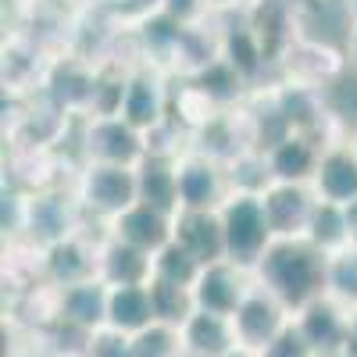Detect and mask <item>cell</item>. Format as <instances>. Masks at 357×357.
<instances>
[{
    "label": "cell",
    "mask_w": 357,
    "mask_h": 357,
    "mask_svg": "<svg viewBox=\"0 0 357 357\" xmlns=\"http://www.w3.org/2000/svg\"><path fill=\"white\" fill-rule=\"evenodd\" d=\"M257 268L264 289L293 311H304L329 289V257L304 240H275Z\"/></svg>",
    "instance_id": "obj_1"
},
{
    "label": "cell",
    "mask_w": 357,
    "mask_h": 357,
    "mask_svg": "<svg viewBox=\"0 0 357 357\" xmlns=\"http://www.w3.org/2000/svg\"><path fill=\"white\" fill-rule=\"evenodd\" d=\"M222 225H225V250L236 268H250L264 261L268 247H272V225H268L261 197L236 193L222 211Z\"/></svg>",
    "instance_id": "obj_2"
},
{
    "label": "cell",
    "mask_w": 357,
    "mask_h": 357,
    "mask_svg": "<svg viewBox=\"0 0 357 357\" xmlns=\"http://www.w3.org/2000/svg\"><path fill=\"white\" fill-rule=\"evenodd\" d=\"M286 304L279 301L275 293L268 289H250V296L243 301V307L232 314V325H236V336H240V347L243 350H254L261 354L275 336H282L289 329V318H286Z\"/></svg>",
    "instance_id": "obj_3"
},
{
    "label": "cell",
    "mask_w": 357,
    "mask_h": 357,
    "mask_svg": "<svg viewBox=\"0 0 357 357\" xmlns=\"http://www.w3.org/2000/svg\"><path fill=\"white\" fill-rule=\"evenodd\" d=\"M82 197L89 207L107 215H126L129 207L139 204V175L118 165H89L82 178Z\"/></svg>",
    "instance_id": "obj_4"
},
{
    "label": "cell",
    "mask_w": 357,
    "mask_h": 357,
    "mask_svg": "<svg viewBox=\"0 0 357 357\" xmlns=\"http://www.w3.org/2000/svg\"><path fill=\"white\" fill-rule=\"evenodd\" d=\"M250 296L240 268L232 261H218V264H207L197 286H193V301H197V311H211V314H225L232 318L236 311L243 307V301Z\"/></svg>",
    "instance_id": "obj_5"
},
{
    "label": "cell",
    "mask_w": 357,
    "mask_h": 357,
    "mask_svg": "<svg viewBox=\"0 0 357 357\" xmlns=\"http://www.w3.org/2000/svg\"><path fill=\"white\" fill-rule=\"evenodd\" d=\"M86 154L93 158V165L129 168L143 158V139L126 118H97L86 132Z\"/></svg>",
    "instance_id": "obj_6"
},
{
    "label": "cell",
    "mask_w": 357,
    "mask_h": 357,
    "mask_svg": "<svg viewBox=\"0 0 357 357\" xmlns=\"http://www.w3.org/2000/svg\"><path fill=\"white\" fill-rule=\"evenodd\" d=\"M264 215L272 225V236L279 240H296L301 232H311V218H314V200L296 186V183H279L264 197Z\"/></svg>",
    "instance_id": "obj_7"
},
{
    "label": "cell",
    "mask_w": 357,
    "mask_h": 357,
    "mask_svg": "<svg viewBox=\"0 0 357 357\" xmlns=\"http://www.w3.org/2000/svg\"><path fill=\"white\" fill-rule=\"evenodd\" d=\"M107 301H111V286L104 279L68 286L57 296V318H61V325H75L82 333H100L107 329Z\"/></svg>",
    "instance_id": "obj_8"
},
{
    "label": "cell",
    "mask_w": 357,
    "mask_h": 357,
    "mask_svg": "<svg viewBox=\"0 0 357 357\" xmlns=\"http://www.w3.org/2000/svg\"><path fill=\"white\" fill-rule=\"evenodd\" d=\"M296 329L304 333V340L311 343V350L318 357H336L343 350V340H347V329H350V314H343L340 304L321 296V301H314L301 311Z\"/></svg>",
    "instance_id": "obj_9"
},
{
    "label": "cell",
    "mask_w": 357,
    "mask_h": 357,
    "mask_svg": "<svg viewBox=\"0 0 357 357\" xmlns=\"http://www.w3.org/2000/svg\"><path fill=\"white\" fill-rule=\"evenodd\" d=\"M175 243H183L204 268L229 257L225 250V225L215 211H183L175 225Z\"/></svg>",
    "instance_id": "obj_10"
},
{
    "label": "cell",
    "mask_w": 357,
    "mask_h": 357,
    "mask_svg": "<svg viewBox=\"0 0 357 357\" xmlns=\"http://www.w3.org/2000/svg\"><path fill=\"white\" fill-rule=\"evenodd\" d=\"M240 347L236 325L225 314L193 311V318L183 325V350L186 357H225Z\"/></svg>",
    "instance_id": "obj_11"
},
{
    "label": "cell",
    "mask_w": 357,
    "mask_h": 357,
    "mask_svg": "<svg viewBox=\"0 0 357 357\" xmlns=\"http://www.w3.org/2000/svg\"><path fill=\"white\" fill-rule=\"evenodd\" d=\"M158 321L151 286H111L107 301V329H118L126 336H136L143 329H151Z\"/></svg>",
    "instance_id": "obj_12"
},
{
    "label": "cell",
    "mask_w": 357,
    "mask_h": 357,
    "mask_svg": "<svg viewBox=\"0 0 357 357\" xmlns=\"http://www.w3.org/2000/svg\"><path fill=\"white\" fill-rule=\"evenodd\" d=\"M114 232H118V240H122V243L139 247L146 254H158V250H165L172 243L168 215L154 211V207H146V204H136V207H129L126 215H118Z\"/></svg>",
    "instance_id": "obj_13"
},
{
    "label": "cell",
    "mask_w": 357,
    "mask_h": 357,
    "mask_svg": "<svg viewBox=\"0 0 357 357\" xmlns=\"http://www.w3.org/2000/svg\"><path fill=\"white\" fill-rule=\"evenodd\" d=\"M100 279L107 286H151L154 257L146 250H139V247H129L122 240H114L100 257Z\"/></svg>",
    "instance_id": "obj_14"
},
{
    "label": "cell",
    "mask_w": 357,
    "mask_h": 357,
    "mask_svg": "<svg viewBox=\"0 0 357 357\" xmlns=\"http://www.w3.org/2000/svg\"><path fill=\"white\" fill-rule=\"evenodd\" d=\"M318 197L321 204L350 207L357 204V154L350 151H333L318 165Z\"/></svg>",
    "instance_id": "obj_15"
},
{
    "label": "cell",
    "mask_w": 357,
    "mask_h": 357,
    "mask_svg": "<svg viewBox=\"0 0 357 357\" xmlns=\"http://www.w3.org/2000/svg\"><path fill=\"white\" fill-rule=\"evenodd\" d=\"M222 197V175L211 161L193 158L178 168V204L183 211H211Z\"/></svg>",
    "instance_id": "obj_16"
},
{
    "label": "cell",
    "mask_w": 357,
    "mask_h": 357,
    "mask_svg": "<svg viewBox=\"0 0 357 357\" xmlns=\"http://www.w3.org/2000/svg\"><path fill=\"white\" fill-rule=\"evenodd\" d=\"M161 114H165V93H161V82L154 75H132L129 89H126V104H122V118L136 129H158L161 126Z\"/></svg>",
    "instance_id": "obj_17"
},
{
    "label": "cell",
    "mask_w": 357,
    "mask_h": 357,
    "mask_svg": "<svg viewBox=\"0 0 357 357\" xmlns=\"http://www.w3.org/2000/svg\"><path fill=\"white\" fill-rule=\"evenodd\" d=\"M25 225L33 229V236L47 240L50 247L61 243V240H72L68 229H72V207L61 193H43V197H33L25 204Z\"/></svg>",
    "instance_id": "obj_18"
},
{
    "label": "cell",
    "mask_w": 357,
    "mask_h": 357,
    "mask_svg": "<svg viewBox=\"0 0 357 357\" xmlns=\"http://www.w3.org/2000/svg\"><path fill=\"white\" fill-rule=\"evenodd\" d=\"M139 204L154 207L161 215H172L178 204V168L165 158H151L139 168Z\"/></svg>",
    "instance_id": "obj_19"
},
{
    "label": "cell",
    "mask_w": 357,
    "mask_h": 357,
    "mask_svg": "<svg viewBox=\"0 0 357 357\" xmlns=\"http://www.w3.org/2000/svg\"><path fill=\"white\" fill-rule=\"evenodd\" d=\"M97 75H89L79 61H65L57 65L54 75H50V97L57 100V107H93V97H97Z\"/></svg>",
    "instance_id": "obj_20"
},
{
    "label": "cell",
    "mask_w": 357,
    "mask_h": 357,
    "mask_svg": "<svg viewBox=\"0 0 357 357\" xmlns=\"http://www.w3.org/2000/svg\"><path fill=\"white\" fill-rule=\"evenodd\" d=\"M268 165H272V175L279 183H301V178H307L321 161L304 136H282L272 146V154H268Z\"/></svg>",
    "instance_id": "obj_21"
},
{
    "label": "cell",
    "mask_w": 357,
    "mask_h": 357,
    "mask_svg": "<svg viewBox=\"0 0 357 357\" xmlns=\"http://www.w3.org/2000/svg\"><path fill=\"white\" fill-rule=\"evenodd\" d=\"M47 275L61 289L89 282L93 279V257H89V250L79 240H61L47 250Z\"/></svg>",
    "instance_id": "obj_22"
},
{
    "label": "cell",
    "mask_w": 357,
    "mask_h": 357,
    "mask_svg": "<svg viewBox=\"0 0 357 357\" xmlns=\"http://www.w3.org/2000/svg\"><path fill=\"white\" fill-rule=\"evenodd\" d=\"M311 243L325 254V250H347L350 247V218H347V207L336 204H318L314 207V218H311Z\"/></svg>",
    "instance_id": "obj_23"
},
{
    "label": "cell",
    "mask_w": 357,
    "mask_h": 357,
    "mask_svg": "<svg viewBox=\"0 0 357 357\" xmlns=\"http://www.w3.org/2000/svg\"><path fill=\"white\" fill-rule=\"evenodd\" d=\"M151 296H154L158 321L175 325V329H183V325L193 318V311H197L193 289L175 286V282H165V279H151Z\"/></svg>",
    "instance_id": "obj_24"
},
{
    "label": "cell",
    "mask_w": 357,
    "mask_h": 357,
    "mask_svg": "<svg viewBox=\"0 0 357 357\" xmlns=\"http://www.w3.org/2000/svg\"><path fill=\"white\" fill-rule=\"evenodd\" d=\"M200 272H204V264L183 243H175V240L165 250H158V257H154V279H165V282H175V286L193 289Z\"/></svg>",
    "instance_id": "obj_25"
},
{
    "label": "cell",
    "mask_w": 357,
    "mask_h": 357,
    "mask_svg": "<svg viewBox=\"0 0 357 357\" xmlns=\"http://www.w3.org/2000/svg\"><path fill=\"white\" fill-rule=\"evenodd\" d=\"M240 86H243V75L236 72L225 57L222 61H211L207 68L197 72V89L211 100V104H229L240 97Z\"/></svg>",
    "instance_id": "obj_26"
},
{
    "label": "cell",
    "mask_w": 357,
    "mask_h": 357,
    "mask_svg": "<svg viewBox=\"0 0 357 357\" xmlns=\"http://www.w3.org/2000/svg\"><path fill=\"white\" fill-rule=\"evenodd\" d=\"M132 357H186L183 350V329L165 321H154L151 329L132 336Z\"/></svg>",
    "instance_id": "obj_27"
},
{
    "label": "cell",
    "mask_w": 357,
    "mask_h": 357,
    "mask_svg": "<svg viewBox=\"0 0 357 357\" xmlns=\"http://www.w3.org/2000/svg\"><path fill=\"white\" fill-rule=\"evenodd\" d=\"M225 61L240 75H257L264 65V50L254 36V29H232L225 36Z\"/></svg>",
    "instance_id": "obj_28"
},
{
    "label": "cell",
    "mask_w": 357,
    "mask_h": 357,
    "mask_svg": "<svg viewBox=\"0 0 357 357\" xmlns=\"http://www.w3.org/2000/svg\"><path fill=\"white\" fill-rule=\"evenodd\" d=\"M329 293L343 304H357V247L329 257Z\"/></svg>",
    "instance_id": "obj_29"
},
{
    "label": "cell",
    "mask_w": 357,
    "mask_h": 357,
    "mask_svg": "<svg viewBox=\"0 0 357 357\" xmlns=\"http://www.w3.org/2000/svg\"><path fill=\"white\" fill-rule=\"evenodd\" d=\"M86 357H132V336L118 329H100L89 336Z\"/></svg>",
    "instance_id": "obj_30"
},
{
    "label": "cell",
    "mask_w": 357,
    "mask_h": 357,
    "mask_svg": "<svg viewBox=\"0 0 357 357\" xmlns=\"http://www.w3.org/2000/svg\"><path fill=\"white\" fill-rule=\"evenodd\" d=\"M261 357H318V354L311 350V343L304 340V333L296 329V321H293L282 336H275L272 343L261 350Z\"/></svg>",
    "instance_id": "obj_31"
},
{
    "label": "cell",
    "mask_w": 357,
    "mask_h": 357,
    "mask_svg": "<svg viewBox=\"0 0 357 357\" xmlns=\"http://www.w3.org/2000/svg\"><path fill=\"white\" fill-rule=\"evenodd\" d=\"M161 8H165L168 18H175L178 25H186V22H193L200 15L204 0H161Z\"/></svg>",
    "instance_id": "obj_32"
},
{
    "label": "cell",
    "mask_w": 357,
    "mask_h": 357,
    "mask_svg": "<svg viewBox=\"0 0 357 357\" xmlns=\"http://www.w3.org/2000/svg\"><path fill=\"white\" fill-rule=\"evenodd\" d=\"M340 357H357V314L350 318V329H347V340H343Z\"/></svg>",
    "instance_id": "obj_33"
},
{
    "label": "cell",
    "mask_w": 357,
    "mask_h": 357,
    "mask_svg": "<svg viewBox=\"0 0 357 357\" xmlns=\"http://www.w3.org/2000/svg\"><path fill=\"white\" fill-rule=\"evenodd\" d=\"M347 54H350V65L357 68V25L350 29V47H347Z\"/></svg>",
    "instance_id": "obj_34"
},
{
    "label": "cell",
    "mask_w": 357,
    "mask_h": 357,
    "mask_svg": "<svg viewBox=\"0 0 357 357\" xmlns=\"http://www.w3.org/2000/svg\"><path fill=\"white\" fill-rule=\"evenodd\" d=\"M225 357H261V354H254V350H243V347H236L232 354H225Z\"/></svg>",
    "instance_id": "obj_35"
}]
</instances>
